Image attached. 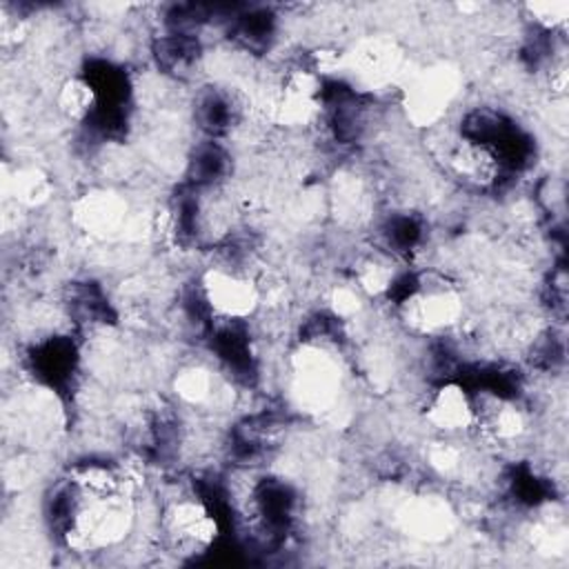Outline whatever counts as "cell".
Instances as JSON below:
<instances>
[{"label": "cell", "mask_w": 569, "mask_h": 569, "mask_svg": "<svg viewBox=\"0 0 569 569\" xmlns=\"http://www.w3.org/2000/svg\"><path fill=\"white\" fill-rule=\"evenodd\" d=\"M151 58L162 76L189 80L202 67V42L196 36L164 31L151 40Z\"/></svg>", "instance_id": "cell-2"}, {"label": "cell", "mask_w": 569, "mask_h": 569, "mask_svg": "<svg viewBox=\"0 0 569 569\" xmlns=\"http://www.w3.org/2000/svg\"><path fill=\"white\" fill-rule=\"evenodd\" d=\"M233 171V158L220 140L202 138L189 153L187 182L198 191L220 189Z\"/></svg>", "instance_id": "cell-3"}, {"label": "cell", "mask_w": 569, "mask_h": 569, "mask_svg": "<svg viewBox=\"0 0 569 569\" xmlns=\"http://www.w3.org/2000/svg\"><path fill=\"white\" fill-rule=\"evenodd\" d=\"M425 420L442 436L471 433L476 425L473 396L456 380L438 382L425 398Z\"/></svg>", "instance_id": "cell-1"}]
</instances>
